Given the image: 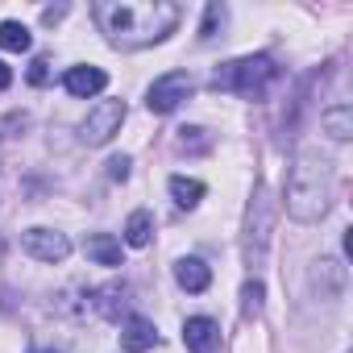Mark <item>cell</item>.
Listing matches in <instances>:
<instances>
[{
  "label": "cell",
  "instance_id": "obj_2",
  "mask_svg": "<svg viewBox=\"0 0 353 353\" xmlns=\"http://www.w3.org/2000/svg\"><path fill=\"white\" fill-rule=\"evenodd\" d=\"M332 204V166L320 150H299L287 174V212L303 225L320 221Z\"/></svg>",
  "mask_w": 353,
  "mask_h": 353
},
{
  "label": "cell",
  "instance_id": "obj_11",
  "mask_svg": "<svg viewBox=\"0 0 353 353\" xmlns=\"http://www.w3.org/2000/svg\"><path fill=\"white\" fill-rule=\"evenodd\" d=\"M63 88H67L71 96H96V92L108 88V75H104L100 67H71L67 79H63Z\"/></svg>",
  "mask_w": 353,
  "mask_h": 353
},
{
  "label": "cell",
  "instance_id": "obj_5",
  "mask_svg": "<svg viewBox=\"0 0 353 353\" xmlns=\"http://www.w3.org/2000/svg\"><path fill=\"white\" fill-rule=\"evenodd\" d=\"M121 121H125V100H100L83 117L79 141L83 145H104V141H112V133H121Z\"/></svg>",
  "mask_w": 353,
  "mask_h": 353
},
{
  "label": "cell",
  "instance_id": "obj_10",
  "mask_svg": "<svg viewBox=\"0 0 353 353\" xmlns=\"http://www.w3.org/2000/svg\"><path fill=\"white\" fill-rule=\"evenodd\" d=\"M312 283H316V291H320L324 299H336V295L345 291V266H341L336 258H320V262L312 266Z\"/></svg>",
  "mask_w": 353,
  "mask_h": 353
},
{
  "label": "cell",
  "instance_id": "obj_26",
  "mask_svg": "<svg viewBox=\"0 0 353 353\" xmlns=\"http://www.w3.org/2000/svg\"><path fill=\"white\" fill-rule=\"evenodd\" d=\"M34 353H50V349H34Z\"/></svg>",
  "mask_w": 353,
  "mask_h": 353
},
{
  "label": "cell",
  "instance_id": "obj_14",
  "mask_svg": "<svg viewBox=\"0 0 353 353\" xmlns=\"http://www.w3.org/2000/svg\"><path fill=\"white\" fill-rule=\"evenodd\" d=\"M320 125L332 141H349L353 137V108L349 104H332L328 112H320Z\"/></svg>",
  "mask_w": 353,
  "mask_h": 353
},
{
  "label": "cell",
  "instance_id": "obj_12",
  "mask_svg": "<svg viewBox=\"0 0 353 353\" xmlns=\"http://www.w3.org/2000/svg\"><path fill=\"white\" fill-rule=\"evenodd\" d=\"M83 254L96 262V266H121V241L112 233H92L83 241Z\"/></svg>",
  "mask_w": 353,
  "mask_h": 353
},
{
  "label": "cell",
  "instance_id": "obj_1",
  "mask_svg": "<svg viewBox=\"0 0 353 353\" xmlns=\"http://www.w3.org/2000/svg\"><path fill=\"white\" fill-rule=\"evenodd\" d=\"M92 17L112 46L141 50V46H154L166 34H174L183 13L170 0H141V5H133V0H100V5H92Z\"/></svg>",
  "mask_w": 353,
  "mask_h": 353
},
{
  "label": "cell",
  "instance_id": "obj_13",
  "mask_svg": "<svg viewBox=\"0 0 353 353\" xmlns=\"http://www.w3.org/2000/svg\"><path fill=\"white\" fill-rule=\"evenodd\" d=\"M174 279H179L183 291H208L212 270H208L200 258H179V262H174Z\"/></svg>",
  "mask_w": 353,
  "mask_h": 353
},
{
  "label": "cell",
  "instance_id": "obj_24",
  "mask_svg": "<svg viewBox=\"0 0 353 353\" xmlns=\"http://www.w3.org/2000/svg\"><path fill=\"white\" fill-rule=\"evenodd\" d=\"M59 17H67V5H54V9H46V13H42V21H46V26H54Z\"/></svg>",
  "mask_w": 353,
  "mask_h": 353
},
{
  "label": "cell",
  "instance_id": "obj_23",
  "mask_svg": "<svg viewBox=\"0 0 353 353\" xmlns=\"http://www.w3.org/2000/svg\"><path fill=\"white\" fill-rule=\"evenodd\" d=\"M108 174L125 183V179H129V158H112V162H108Z\"/></svg>",
  "mask_w": 353,
  "mask_h": 353
},
{
  "label": "cell",
  "instance_id": "obj_9",
  "mask_svg": "<svg viewBox=\"0 0 353 353\" xmlns=\"http://www.w3.org/2000/svg\"><path fill=\"white\" fill-rule=\"evenodd\" d=\"M158 345V328L145 320V316H129L125 328H121V349L125 353H145Z\"/></svg>",
  "mask_w": 353,
  "mask_h": 353
},
{
  "label": "cell",
  "instance_id": "obj_18",
  "mask_svg": "<svg viewBox=\"0 0 353 353\" xmlns=\"http://www.w3.org/2000/svg\"><path fill=\"white\" fill-rule=\"evenodd\" d=\"M30 30L21 21H0V50H30Z\"/></svg>",
  "mask_w": 353,
  "mask_h": 353
},
{
  "label": "cell",
  "instance_id": "obj_16",
  "mask_svg": "<svg viewBox=\"0 0 353 353\" xmlns=\"http://www.w3.org/2000/svg\"><path fill=\"white\" fill-rule=\"evenodd\" d=\"M150 237H154V216H150V212H133V216L125 221V241H129L133 250H141V245H150Z\"/></svg>",
  "mask_w": 353,
  "mask_h": 353
},
{
  "label": "cell",
  "instance_id": "obj_3",
  "mask_svg": "<svg viewBox=\"0 0 353 353\" xmlns=\"http://www.w3.org/2000/svg\"><path fill=\"white\" fill-rule=\"evenodd\" d=\"M274 75H279V67H274V59L270 54H250V59H233V63H225L216 75H212V88H221V92H237V96H262L270 83H274Z\"/></svg>",
  "mask_w": 353,
  "mask_h": 353
},
{
  "label": "cell",
  "instance_id": "obj_15",
  "mask_svg": "<svg viewBox=\"0 0 353 353\" xmlns=\"http://www.w3.org/2000/svg\"><path fill=\"white\" fill-rule=\"evenodd\" d=\"M170 196H174V204H179V208H196V204L204 200V183L174 174V179H170Z\"/></svg>",
  "mask_w": 353,
  "mask_h": 353
},
{
  "label": "cell",
  "instance_id": "obj_21",
  "mask_svg": "<svg viewBox=\"0 0 353 353\" xmlns=\"http://www.w3.org/2000/svg\"><path fill=\"white\" fill-rule=\"evenodd\" d=\"M183 137H179V145L183 150H208V137H204V129H179Z\"/></svg>",
  "mask_w": 353,
  "mask_h": 353
},
{
  "label": "cell",
  "instance_id": "obj_17",
  "mask_svg": "<svg viewBox=\"0 0 353 353\" xmlns=\"http://www.w3.org/2000/svg\"><path fill=\"white\" fill-rule=\"evenodd\" d=\"M125 295H129L125 287H100V291H96V312L108 316V320H121V312H125V303H129Z\"/></svg>",
  "mask_w": 353,
  "mask_h": 353
},
{
  "label": "cell",
  "instance_id": "obj_8",
  "mask_svg": "<svg viewBox=\"0 0 353 353\" xmlns=\"http://www.w3.org/2000/svg\"><path fill=\"white\" fill-rule=\"evenodd\" d=\"M183 345L192 353H221V324L208 316H192L183 324Z\"/></svg>",
  "mask_w": 353,
  "mask_h": 353
},
{
  "label": "cell",
  "instance_id": "obj_25",
  "mask_svg": "<svg viewBox=\"0 0 353 353\" xmlns=\"http://www.w3.org/2000/svg\"><path fill=\"white\" fill-rule=\"evenodd\" d=\"M9 83H13V71H9V67H5V63H0V92H5V88H9Z\"/></svg>",
  "mask_w": 353,
  "mask_h": 353
},
{
  "label": "cell",
  "instance_id": "obj_22",
  "mask_svg": "<svg viewBox=\"0 0 353 353\" xmlns=\"http://www.w3.org/2000/svg\"><path fill=\"white\" fill-rule=\"evenodd\" d=\"M46 79H50V63H46V59H34V63H30V83L42 88Z\"/></svg>",
  "mask_w": 353,
  "mask_h": 353
},
{
  "label": "cell",
  "instance_id": "obj_7",
  "mask_svg": "<svg viewBox=\"0 0 353 353\" xmlns=\"http://www.w3.org/2000/svg\"><path fill=\"white\" fill-rule=\"evenodd\" d=\"M21 250L38 262H63L71 254V241L54 229H30V233H21Z\"/></svg>",
  "mask_w": 353,
  "mask_h": 353
},
{
  "label": "cell",
  "instance_id": "obj_6",
  "mask_svg": "<svg viewBox=\"0 0 353 353\" xmlns=\"http://www.w3.org/2000/svg\"><path fill=\"white\" fill-rule=\"evenodd\" d=\"M192 75L188 71H166L162 79H154L150 83V96H145V108L150 112H158V117H166V112H174L188 96H192Z\"/></svg>",
  "mask_w": 353,
  "mask_h": 353
},
{
  "label": "cell",
  "instance_id": "obj_4",
  "mask_svg": "<svg viewBox=\"0 0 353 353\" xmlns=\"http://www.w3.org/2000/svg\"><path fill=\"white\" fill-rule=\"evenodd\" d=\"M270 229H274V200L270 192L258 183L254 188V200L245 208V233H241V254H245V266L258 270L266 262V245H270Z\"/></svg>",
  "mask_w": 353,
  "mask_h": 353
},
{
  "label": "cell",
  "instance_id": "obj_19",
  "mask_svg": "<svg viewBox=\"0 0 353 353\" xmlns=\"http://www.w3.org/2000/svg\"><path fill=\"white\" fill-rule=\"evenodd\" d=\"M262 299H266L262 283H258V279H250V283L241 287V316H245V320H254V316L262 312Z\"/></svg>",
  "mask_w": 353,
  "mask_h": 353
},
{
  "label": "cell",
  "instance_id": "obj_20",
  "mask_svg": "<svg viewBox=\"0 0 353 353\" xmlns=\"http://www.w3.org/2000/svg\"><path fill=\"white\" fill-rule=\"evenodd\" d=\"M225 21V5H208V13H204V26H200V38L208 42V38H216V26Z\"/></svg>",
  "mask_w": 353,
  "mask_h": 353
}]
</instances>
